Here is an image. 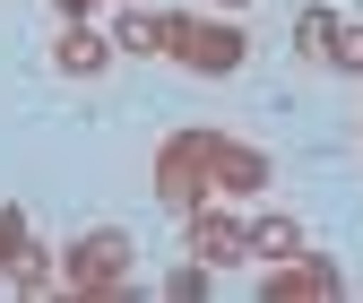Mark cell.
Here are the masks:
<instances>
[{"instance_id":"cell-9","label":"cell","mask_w":363,"mask_h":303,"mask_svg":"<svg viewBox=\"0 0 363 303\" xmlns=\"http://www.w3.org/2000/svg\"><path fill=\"white\" fill-rule=\"evenodd\" d=\"M303 251V216H286V208H259L251 216V260L268 269V260H294Z\"/></svg>"},{"instance_id":"cell-7","label":"cell","mask_w":363,"mask_h":303,"mask_svg":"<svg viewBox=\"0 0 363 303\" xmlns=\"http://www.w3.org/2000/svg\"><path fill=\"white\" fill-rule=\"evenodd\" d=\"M113 61H121V53H113L104 18H61V35H52V70H61V78H78V87H86V78H104Z\"/></svg>"},{"instance_id":"cell-16","label":"cell","mask_w":363,"mask_h":303,"mask_svg":"<svg viewBox=\"0 0 363 303\" xmlns=\"http://www.w3.org/2000/svg\"><path fill=\"white\" fill-rule=\"evenodd\" d=\"M216 9H242V0H216Z\"/></svg>"},{"instance_id":"cell-13","label":"cell","mask_w":363,"mask_h":303,"mask_svg":"<svg viewBox=\"0 0 363 303\" xmlns=\"http://www.w3.org/2000/svg\"><path fill=\"white\" fill-rule=\"evenodd\" d=\"M208 286H216V269H199V260H182V269L164 277V294H173V303H208Z\"/></svg>"},{"instance_id":"cell-2","label":"cell","mask_w":363,"mask_h":303,"mask_svg":"<svg viewBox=\"0 0 363 303\" xmlns=\"http://www.w3.org/2000/svg\"><path fill=\"white\" fill-rule=\"evenodd\" d=\"M164 61L182 70H199V78H234L251 61V35L234 18H199V9H164V43H156Z\"/></svg>"},{"instance_id":"cell-8","label":"cell","mask_w":363,"mask_h":303,"mask_svg":"<svg viewBox=\"0 0 363 303\" xmlns=\"http://www.w3.org/2000/svg\"><path fill=\"white\" fill-rule=\"evenodd\" d=\"M104 35H113V53H121V61H147L156 43H164V18H156V9H130V0H113Z\"/></svg>"},{"instance_id":"cell-6","label":"cell","mask_w":363,"mask_h":303,"mask_svg":"<svg viewBox=\"0 0 363 303\" xmlns=\"http://www.w3.org/2000/svg\"><path fill=\"white\" fill-rule=\"evenodd\" d=\"M346 294V269H337V260L329 251H294V260H268V269H259V303H337Z\"/></svg>"},{"instance_id":"cell-15","label":"cell","mask_w":363,"mask_h":303,"mask_svg":"<svg viewBox=\"0 0 363 303\" xmlns=\"http://www.w3.org/2000/svg\"><path fill=\"white\" fill-rule=\"evenodd\" d=\"M104 0H52V18H96Z\"/></svg>"},{"instance_id":"cell-10","label":"cell","mask_w":363,"mask_h":303,"mask_svg":"<svg viewBox=\"0 0 363 303\" xmlns=\"http://www.w3.org/2000/svg\"><path fill=\"white\" fill-rule=\"evenodd\" d=\"M337 35H346V18L329 9V0H311V9L294 18V43H303V61H320V70H329V53H337Z\"/></svg>"},{"instance_id":"cell-5","label":"cell","mask_w":363,"mask_h":303,"mask_svg":"<svg viewBox=\"0 0 363 303\" xmlns=\"http://www.w3.org/2000/svg\"><path fill=\"white\" fill-rule=\"evenodd\" d=\"M277 182V156L259 139H234V130H208V191L216 199H268Z\"/></svg>"},{"instance_id":"cell-17","label":"cell","mask_w":363,"mask_h":303,"mask_svg":"<svg viewBox=\"0 0 363 303\" xmlns=\"http://www.w3.org/2000/svg\"><path fill=\"white\" fill-rule=\"evenodd\" d=\"M104 9H113V0H104Z\"/></svg>"},{"instance_id":"cell-3","label":"cell","mask_w":363,"mask_h":303,"mask_svg":"<svg viewBox=\"0 0 363 303\" xmlns=\"http://www.w3.org/2000/svg\"><path fill=\"white\" fill-rule=\"evenodd\" d=\"M147 182H156V208H164V216H191L199 199H216V191H208V130H164Z\"/></svg>"},{"instance_id":"cell-4","label":"cell","mask_w":363,"mask_h":303,"mask_svg":"<svg viewBox=\"0 0 363 303\" xmlns=\"http://www.w3.org/2000/svg\"><path fill=\"white\" fill-rule=\"evenodd\" d=\"M182 226V251L199 260V269H242L251 260V216H234L225 199H199L191 216H173Z\"/></svg>"},{"instance_id":"cell-11","label":"cell","mask_w":363,"mask_h":303,"mask_svg":"<svg viewBox=\"0 0 363 303\" xmlns=\"http://www.w3.org/2000/svg\"><path fill=\"white\" fill-rule=\"evenodd\" d=\"M0 294H61V260H52V251L9 260V269H0Z\"/></svg>"},{"instance_id":"cell-1","label":"cell","mask_w":363,"mask_h":303,"mask_svg":"<svg viewBox=\"0 0 363 303\" xmlns=\"http://www.w3.org/2000/svg\"><path fill=\"white\" fill-rule=\"evenodd\" d=\"M52 260H61V294H86V303H130L139 294V234L130 226H86Z\"/></svg>"},{"instance_id":"cell-14","label":"cell","mask_w":363,"mask_h":303,"mask_svg":"<svg viewBox=\"0 0 363 303\" xmlns=\"http://www.w3.org/2000/svg\"><path fill=\"white\" fill-rule=\"evenodd\" d=\"M329 70L337 78H363V26L346 18V35H337V53H329Z\"/></svg>"},{"instance_id":"cell-12","label":"cell","mask_w":363,"mask_h":303,"mask_svg":"<svg viewBox=\"0 0 363 303\" xmlns=\"http://www.w3.org/2000/svg\"><path fill=\"white\" fill-rule=\"evenodd\" d=\"M26 251H43V243H35V216H26L18 199H0V269H9V260H26Z\"/></svg>"}]
</instances>
